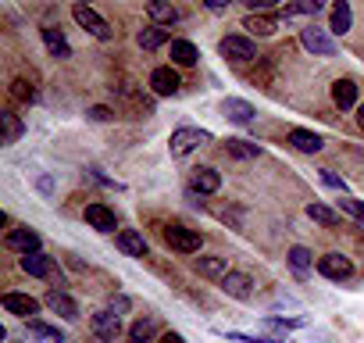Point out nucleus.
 Returning <instances> with one entry per match:
<instances>
[{
	"mask_svg": "<svg viewBox=\"0 0 364 343\" xmlns=\"http://www.w3.org/2000/svg\"><path fill=\"white\" fill-rule=\"evenodd\" d=\"M215 136L208 132V129H193V125H182V129H175L171 132V139H168V150H171V157H186V154H193L197 147H204V143H211Z\"/></svg>",
	"mask_w": 364,
	"mask_h": 343,
	"instance_id": "f257e3e1",
	"label": "nucleus"
},
{
	"mask_svg": "<svg viewBox=\"0 0 364 343\" xmlns=\"http://www.w3.org/2000/svg\"><path fill=\"white\" fill-rule=\"evenodd\" d=\"M300 47L314 58H336V40L328 29H318V26H304L300 29Z\"/></svg>",
	"mask_w": 364,
	"mask_h": 343,
	"instance_id": "f03ea898",
	"label": "nucleus"
},
{
	"mask_svg": "<svg viewBox=\"0 0 364 343\" xmlns=\"http://www.w3.org/2000/svg\"><path fill=\"white\" fill-rule=\"evenodd\" d=\"M164 243L178 254H200L204 236L197 229H186V226H164Z\"/></svg>",
	"mask_w": 364,
	"mask_h": 343,
	"instance_id": "7ed1b4c3",
	"label": "nucleus"
},
{
	"mask_svg": "<svg viewBox=\"0 0 364 343\" xmlns=\"http://www.w3.org/2000/svg\"><path fill=\"white\" fill-rule=\"evenodd\" d=\"M72 19H75V26H79L82 33H90L93 40H111V36H114V29H111L93 8H86V4H75V8H72Z\"/></svg>",
	"mask_w": 364,
	"mask_h": 343,
	"instance_id": "20e7f679",
	"label": "nucleus"
},
{
	"mask_svg": "<svg viewBox=\"0 0 364 343\" xmlns=\"http://www.w3.org/2000/svg\"><path fill=\"white\" fill-rule=\"evenodd\" d=\"M218 51H222V58H229V61H254V58H257V47H254V40H247V36H240V33H232V36H222Z\"/></svg>",
	"mask_w": 364,
	"mask_h": 343,
	"instance_id": "39448f33",
	"label": "nucleus"
},
{
	"mask_svg": "<svg viewBox=\"0 0 364 343\" xmlns=\"http://www.w3.org/2000/svg\"><path fill=\"white\" fill-rule=\"evenodd\" d=\"M150 90H154V97H175L182 90V79L171 65H161L150 72Z\"/></svg>",
	"mask_w": 364,
	"mask_h": 343,
	"instance_id": "423d86ee",
	"label": "nucleus"
},
{
	"mask_svg": "<svg viewBox=\"0 0 364 343\" xmlns=\"http://www.w3.org/2000/svg\"><path fill=\"white\" fill-rule=\"evenodd\" d=\"M318 272H321L325 279L343 283V279L353 275V261H350L346 254H321V258H318Z\"/></svg>",
	"mask_w": 364,
	"mask_h": 343,
	"instance_id": "0eeeda50",
	"label": "nucleus"
},
{
	"mask_svg": "<svg viewBox=\"0 0 364 343\" xmlns=\"http://www.w3.org/2000/svg\"><path fill=\"white\" fill-rule=\"evenodd\" d=\"M114 247H118L122 254H129V258H146V254H150V243H146V236H143L139 229H118Z\"/></svg>",
	"mask_w": 364,
	"mask_h": 343,
	"instance_id": "6e6552de",
	"label": "nucleus"
},
{
	"mask_svg": "<svg viewBox=\"0 0 364 343\" xmlns=\"http://www.w3.org/2000/svg\"><path fill=\"white\" fill-rule=\"evenodd\" d=\"M0 304H4L8 315H18V318H29V322H33V315H40V300L29 297V293H4Z\"/></svg>",
	"mask_w": 364,
	"mask_h": 343,
	"instance_id": "1a4fd4ad",
	"label": "nucleus"
},
{
	"mask_svg": "<svg viewBox=\"0 0 364 343\" xmlns=\"http://www.w3.org/2000/svg\"><path fill=\"white\" fill-rule=\"evenodd\" d=\"M222 115H225V118H229L232 125H250L257 111H254V104H250V100H240V97H225V100H222Z\"/></svg>",
	"mask_w": 364,
	"mask_h": 343,
	"instance_id": "9d476101",
	"label": "nucleus"
},
{
	"mask_svg": "<svg viewBox=\"0 0 364 343\" xmlns=\"http://www.w3.org/2000/svg\"><path fill=\"white\" fill-rule=\"evenodd\" d=\"M4 243L11 247V250H18V254H36L40 250V233L36 229H8V236H4Z\"/></svg>",
	"mask_w": 364,
	"mask_h": 343,
	"instance_id": "9b49d317",
	"label": "nucleus"
},
{
	"mask_svg": "<svg viewBox=\"0 0 364 343\" xmlns=\"http://www.w3.org/2000/svg\"><path fill=\"white\" fill-rule=\"evenodd\" d=\"M218 286L225 297H236V300H250V293H254V279L247 272H229Z\"/></svg>",
	"mask_w": 364,
	"mask_h": 343,
	"instance_id": "f8f14e48",
	"label": "nucleus"
},
{
	"mask_svg": "<svg viewBox=\"0 0 364 343\" xmlns=\"http://www.w3.org/2000/svg\"><path fill=\"white\" fill-rule=\"evenodd\" d=\"M43 304H47L54 315H61L65 322H75V318H79V304H75V297H68L65 290H50V293L43 297Z\"/></svg>",
	"mask_w": 364,
	"mask_h": 343,
	"instance_id": "ddd939ff",
	"label": "nucleus"
},
{
	"mask_svg": "<svg viewBox=\"0 0 364 343\" xmlns=\"http://www.w3.org/2000/svg\"><path fill=\"white\" fill-rule=\"evenodd\" d=\"M90 329H93L100 339L114 343V336L122 332V322H118V315H114V311H107V307H104V311H97V315L90 318Z\"/></svg>",
	"mask_w": 364,
	"mask_h": 343,
	"instance_id": "4468645a",
	"label": "nucleus"
},
{
	"mask_svg": "<svg viewBox=\"0 0 364 343\" xmlns=\"http://www.w3.org/2000/svg\"><path fill=\"white\" fill-rule=\"evenodd\" d=\"M86 222L97 229V233H114L118 229V218L107 204H86Z\"/></svg>",
	"mask_w": 364,
	"mask_h": 343,
	"instance_id": "2eb2a0df",
	"label": "nucleus"
},
{
	"mask_svg": "<svg viewBox=\"0 0 364 343\" xmlns=\"http://www.w3.org/2000/svg\"><path fill=\"white\" fill-rule=\"evenodd\" d=\"M146 15H150V22L161 26V29H171V26L182 19V11H178L175 4H164V0H150V4H146Z\"/></svg>",
	"mask_w": 364,
	"mask_h": 343,
	"instance_id": "dca6fc26",
	"label": "nucleus"
},
{
	"mask_svg": "<svg viewBox=\"0 0 364 343\" xmlns=\"http://www.w3.org/2000/svg\"><path fill=\"white\" fill-rule=\"evenodd\" d=\"M190 190H193V194H200V197H211V194H218V190H222V176H218L215 168H197V172H193Z\"/></svg>",
	"mask_w": 364,
	"mask_h": 343,
	"instance_id": "f3484780",
	"label": "nucleus"
},
{
	"mask_svg": "<svg viewBox=\"0 0 364 343\" xmlns=\"http://www.w3.org/2000/svg\"><path fill=\"white\" fill-rule=\"evenodd\" d=\"M332 104H336L339 111L360 107V104H357V83H353V79H336V83H332Z\"/></svg>",
	"mask_w": 364,
	"mask_h": 343,
	"instance_id": "a211bd4d",
	"label": "nucleus"
},
{
	"mask_svg": "<svg viewBox=\"0 0 364 343\" xmlns=\"http://www.w3.org/2000/svg\"><path fill=\"white\" fill-rule=\"evenodd\" d=\"M286 139H289L300 154H318V150L325 147V139H321L318 132H311V129H289V132H286Z\"/></svg>",
	"mask_w": 364,
	"mask_h": 343,
	"instance_id": "6ab92c4d",
	"label": "nucleus"
},
{
	"mask_svg": "<svg viewBox=\"0 0 364 343\" xmlns=\"http://www.w3.org/2000/svg\"><path fill=\"white\" fill-rule=\"evenodd\" d=\"M40 33H43V43H47V51H50L58 61H68V58H72V47H68V40H65V33H61V29H54V26H43Z\"/></svg>",
	"mask_w": 364,
	"mask_h": 343,
	"instance_id": "aec40b11",
	"label": "nucleus"
},
{
	"mask_svg": "<svg viewBox=\"0 0 364 343\" xmlns=\"http://www.w3.org/2000/svg\"><path fill=\"white\" fill-rule=\"evenodd\" d=\"M22 272H29L33 279H47L50 272H54V261L43 254V250H36V254H22Z\"/></svg>",
	"mask_w": 364,
	"mask_h": 343,
	"instance_id": "412c9836",
	"label": "nucleus"
},
{
	"mask_svg": "<svg viewBox=\"0 0 364 343\" xmlns=\"http://www.w3.org/2000/svg\"><path fill=\"white\" fill-rule=\"evenodd\" d=\"M193 268H197L200 275H208V279H218V283H222V279L232 272V268H229V261H225V258H218V254L197 258V261H193Z\"/></svg>",
	"mask_w": 364,
	"mask_h": 343,
	"instance_id": "4be33fe9",
	"label": "nucleus"
},
{
	"mask_svg": "<svg viewBox=\"0 0 364 343\" xmlns=\"http://www.w3.org/2000/svg\"><path fill=\"white\" fill-rule=\"evenodd\" d=\"M328 19H332V26H328V33H332V36H346V33H350V26H353V11H350V4H346V0L332 4Z\"/></svg>",
	"mask_w": 364,
	"mask_h": 343,
	"instance_id": "5701e85b",
	"label": "nucleus"
},
{
	"mask_svg": "<svg viewBox=\"0 0 364 343\" xmlns=\"http://www.w3.org/2000/svg\"><path fill=\"white\" fill-rule=\"evenodd\" d=\"M197 58H200V51L190 40H171V65L190 68V65H197Z\"/></svg>",
	"mask_w": 364,
	"mask_h": 343,
	"instance_id": "b1692460",
	"label": "nucleus"
},
{
	"mask_svg": "<svg viewBox=\"0 0 364 343\" xmlns=\"http://www.w3.org/2000/svg\"><path fill=\"white\" fill-rule=\"evenodd\" d=\"M0 129H4V139H0V143H18L22 139V132H26V122L15 115V111H0Z\"/></svg>",
	"mask_w": 364,
	"mask_h": 343,
	"instance_id": "393cba45",
	"label": "nucleus"
},
{
	"mask_svg": "<svg viewBox=\"0 0 364 343\" xmlns=\"http://www.w3.org/2000/svg\"><path fill=\"white\" fill-rule=\"evenodd\" d=\"M168 40H171V33L161 29V26H150V29H139V33H136V43H139L143 51H157V47H164Z\"/></svg>",
	"mask_w": 364,
	"mask_h": 343,
	"instance_id": "a878e982",
	"label": "nucleus"
},
{
	"mask_svg": "<svg viewBox=\"0 0 364 343\" xmlns=\"http://www.w3.org/2000/svg\"><path fill=\"white\" fill-rule=\"evenodd\" d=\"M286 258H289V268H293V272H296L300 279H304V275H307V272L314 268V254H311L307 247H300V243H293Z\"/></svg>",
	"mask_w": 364,
	"mask_h": 343,
	"instance_id": "bb28decb",
	"label": "nucleus"
},
{
	"mask_svg": "<svg viewBox=\"0 0 364 343\" xmlns=\"http://www.w3.org/2000/svg\"><path fill=\"white\" fill-rule=\"evenodd\" d=\"M154 336H157V318H154V315L136 318V322L129 325V339H132V343H150Z\"/></svg>",
	"mask_w": 364,
	"mask_h": 343,
	"instance_id": "cd10ccee",
	"label": "nucleus"
},
{
	"mask_svg": "<svg viewBox=\"0 0 364 343\" xmlns=\"http://www.w3.org/2000/svg\"><path fill=\"white\" fill-rule=\"evenodd\" d=\"M243 29H250L254 36H272V33L279 29V19H275V15H247Z\"/></svg>",
	"mask_w": 364,
	"mask_h": 343,
	"instance_id": "c85d7f7f",
	"label": "nucleus"
},
{
	"mask_svg": "<svg viewBox=\"0 0 364 343\" xmlns=\"http://www.w3.org/2000/svg\"><path fill=\"white\" fill-rule=\"evenodd\" d=\"M321 11H325L321 0H304V4H286L279 15H282V19H304V15H311V19H314V15H321Z\"/></svg>",
	"mask_w": 364,
	"mask_h": 343,
	"instance_id": "c756f323",
	"label": "nucleus"
},
{
	"mask_svg": "<svg viewBox=\"0 0 364 343\" xmlns=\"http://www.w3.org/2000/svg\"><path fill=\"white\" fill-rule=\"evenodd\" d=\"M29 336H36V339H47V343H65V332H61L58 325H47V322H40V318H33V322H29Z\"/></svg>",
	"mask_w": 364,
	"mask_h": 343,
	"instance_id": "7c9ffc66",
	"label": "nucleus"
},
{
	"mask_svg": "<svg viewBox=\"0 0 364 343\" xmlns=\"http://www.w3.org/2000/svg\"><path fill=\"white\" fill-rule=\"evenodd\" d=\"M225 150H229V157H236V161H254V157L261 154V147H257V143H247V139H229Z\"/></svg>",
	"mask_w": 364,
	"mask_h": 343,
	"instance_id": "2f4dec72",
	"label": "nucleus"
},
{
	"mask_svg": "<svg viewBox=\"0 0 364 343\" xmlns=\"http://www.w3.org/2000/svg\"><path fill=\"white\" fill-rule=\"evenodd\" d=\"M307 218H314L318 226H328V229L339 226V211H332V208H325V204H318V201L307 204Z\"/></svg>",
	"mask_w": 364,
	"mask_h": 343,
	"instance_id": "473e14b6",
	"label": "nucleus"
},
{
	"mask_svg": "<svg viewBox=\"0 0 364 343\" xmlns=\"http://www.w3.org/2000/svg\"><path fill=\"white\" fill-rule=\"evenodd\" d=\"M339 211H343V215H350V218H357V222L364 226V201H357V197H350V194H346V197H339Z\"/></svg>",
	"mask_w": 364,
	"mask_h": 343,
	"instance_id": "72a5a7b5",
	"label": "nucleus"
},
{
	"mask_svg": "<svg viewBox=\"0 0 364 343\" xmlns=\"http://www.w3.org/2000/svg\"><path fill=\"white\" fill-rule=\"evenodd\" d=\"M11 97L22 100V104H33V100H36V90H33L26 79H15V83H11Z\"/></svg>",
	"mask_w": 364,
	"mask_h": 343,
	"instance_id": "f704fd0d",
	"label": "nucleus"
},
{
	"mask_svg": "<svg viewBox=\"0 0 364 343\" xmlns=\"http://www.w3.org/2000/svg\"><path fill=\"white\" fill-rule=\"evenodd\" d=\"M232 343H289V339H272V336H250V332H222Z\"/></svg>",
	"mask_w": 364,
	"mask_h": 343,
	"instance_id": "c9c22d12",
	"label": "nucleus"
},
{
	"mask_svg": "<svg viewBox=\"0 0 364 343\" xmlns=\"http://www.w3.org/2000/svg\"><path fill=\"white\" fill-rule=\"evenodd\" d=\"M321 183H325V186H332V190H339V197H346V183L336 176L332 168H321Z\"/></svg>",
	"mask_w": 364,
	"mask_h": 343,
	"instance_id": "e433bc0d",
	"label": "nucleus"
},
{
	"mask_svg": "<svg viewBox=\"0 0 364 343\" xmlns=\"http://www.w3.org/2000/svg\"><path fill=\"white\" fill-rule=\"evenodd\" d=\"M129 307H132V300H129L125 293H114V297L107 300V311H114V315H125Z\"/></svg>",
	"mask_w": 364,
	"mask_h": 343,
	"instance_id": "4c0bfd02",
	"label": "nucleus"
},
{
	"mask_svg": "<svg viewBox=\"0 0 364 343\" xmlns=\"http://www.w3.org/2000/svg\"><path fill=\"white\" fill-rule=\"evenodd\" d=\"M86 115H90L93 122H111V118H114V111H111V107H104V104H93Z\"/></svg>",
	"mask_w": 364,
	"mask_h": 343,
	"instance_id": "58836bf2",
	"label": "nucleus"
},
{
	"mask_svg": "<svg viewBox=\"0 0 364 343\" xmlns=\"http://www.w3.org/2000/svg\"><path fill=\"white\" fill-rule=\"evenodd\" d=\"M264 325H268V329L286 332V329H293V325H304V318H289V322H282V318H264Z\"/></svg>",
	"mask_w": 364,
	"mask_h": 343,
	"instance_id": "ea45409f",
	"label": "nucleus"
},
{
	"mask_svg": "<svg viewBox=\"0 0 364 343\" xmlns=\"http://www.w3.org/2000/svg\"><path fill=\"white\" fill-rule=\"evenodd\" d=\"M157 343H186V339H182L178 332H161V339Z\"/></svg>",
	"mask_w": 364,
	"mask_h": 343,
	"instance_id": "a19ab883",
	"label": "nucleus"
},
{
	"mask_svg": "<svg viewBox=\"0 0 364 343\" xmlns=\"http://www.w3.org/2000/svg\"><path fill=\"white\" fill-rule=\"evenodd\" d=\"M357 125H360V129H364V104H360V107H357Z\"/></svg>",
	"mask_w": 364,
	"mask_h": 343,
	"instance_id": "79ce46f5",
	"label": "nucleus"
}]
</instances>
